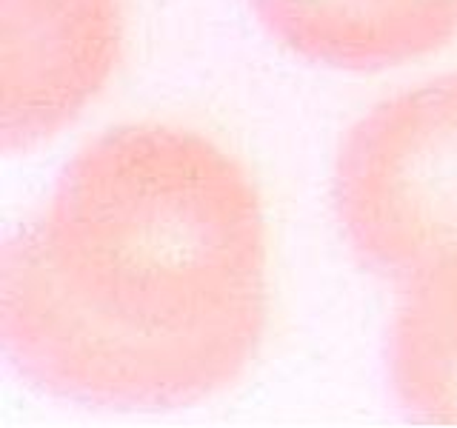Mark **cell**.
Listing matches in <instances>:
<instances>
[{
	"label": "cell",
	"instance_id": "cell-5",
	"mask_svg": "<svg viewBox=\"0 0 457 428\" xmlns=\"http://www.w3.org/2000/svg\"><path fill=\"white\" fill-rule=\"evenodd\" d=\"M386 371L395 399L414 420L457 425V257L403 283Z\"/></svg>",
	"mask_w": 457,
	"mask_h": 428
},
{
	"label": "cell",
	"instance_id": "cell-3",
	"mask_svg": "<svg viewBox=\"0 0 457 428\" xmlns=\"http://www.w3.org/2000/svg\"><path fill=\"white\" fill-rule=\"evenodd\" d=\"M4 143L32 146L89 103L118 57L114 0H4Z\"/></svg>",
	"mask_w": 457,
	"mask_h": 428
},
{
	"label": "cell",
	"instance_id": "cell-4",
	"mask_svg": "<svg viewBox=\"0 0 457 428\" xmlns=\"http://www.w3.org/2000/svg\"><path fill=\"white\" fill-rule=\"evenodd\" d=\"M292 52L349 71L432 54L457 35V0H252Z\"/></svg>",
	"mask_w": 457,
	"mask_h": 428
},
{
	"label": "cell",
	"instance_id": "cell-2",
	"mask_svg": "<svg viewBox=\"0 0 457 428\" xmlns=\"http://www.w3.org/2000/svg\"><path fill=\"white\" fill-rule=\"evenodd\" d=\"M335 209L357 257L397 283L457 257V75L383 100L352 128Z\"/></svg>",
	"mask_w": 457,
	"mask_h": 428
},
{
	"label": "cell",
	"instance_id": "cell-1",
	"mask_svg": "<svg viewBox=\"0 0 457 428\" xmlns=\"http://www.w3.org/2000/svg\"><path fill=\"white\" fill-rule=\"evenodd\" d=\"M266 325L252 180L189 128L83 146L0 249V346L32 389L95 408H175L240 377Z\"/></svg>",
	"mask_w": 457,
	"mask_h": 428
}]
</instances>
